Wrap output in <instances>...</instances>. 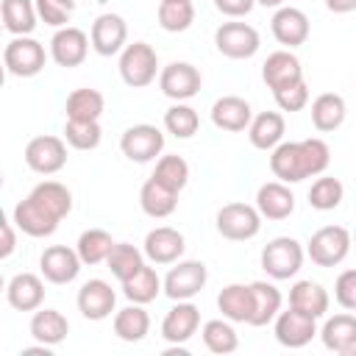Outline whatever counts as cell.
Masks as SVG:
<instances>
[{
    "label": "cell",
    "mask_w": 356,
    "mask_h": 356,
    "mask_svg": "<svg viewBox=\"0 0 356 356\" xmlns=\"http://www.w3.org/2000/svg\"><path fill=\"white\" fill-rule=\"evenodd\" d=\"M331 164V150L320 136L300 142H281L270 153V170L284 184H298L314 175H323Z\"/></svg>",
    "instance_id": "1"
},
{
    "label": "cell",
    "mask_w": 356,
    "mask_h": 356,
    "mask_svg": "<svg viewBox=\"0 0 356 356\" xmlns=\"http://www.w3.org/2000/svg\"><path fill=\"white\" fill-rule=\"evenodd\" d=\"M303 256H306V250L295 236H275L261 248L259 261L270 278L286 281V278L298 275V270L303 267Z\"/></svg>",
    "instance_id": "2"
},
{
    "label": "cell",
    "mask_w": 356,
    "mask_h": 356,
    "mask_svg": "<svg viewBox=\"0 0 356 356\" xmlns=\"http://www.w3.org/2000/svg\"><path fill=\"white\" fill-rule=\"evenodd\" d=\"M353 245V234L342 225H323L306 242V256L317 267H337L348 259Z\"/></svg>",
    "instance_id": "3"
},
{
    "label": "cell",
    "mask_w": 356,
    "mask_h": 356,
    "mask_svg": "<svg viewBox=\"0 0 356 356\" xmlns=\"http://www.w3.org/2000/svg\"><path fill=\"white\" fill-rule=\"evenodd\" d=\"M159 75V56L147 42L125 44L120 53V78L131 89H145Z\"/></svg>",
    "instance_id": "4"
},
{
    "label": "cell",
    "mask_w": 356,
    "mask_h": 356,
    "mask_svg": "<svg viewBox=\"0 0 356 356\" xmlns=\"http://www.w3.org/2000/svg\"><path fill=\"white\" fill-rule=\"evenodd\" d=\"M217 234L231 242H248L261 231V214L250 203H225L217 211Z\"/></svg>",
    "instance_id": "5"
},
{
    "label": "cell",
    "mask_w": 356,
    "mask_h": 356,
    "mask_svg": "<svg viewBox=\"0 0 356 356\" xmlns=\"http://www.w3.org/2000/svg\"><path fill=\"white\" fill-rule=\"evenodd\" d=\"M47 53L44 44L36 42L33 36H14L6 50H3V64L8 70V75L14 78H33L44 70Z\"/></svg>",
    "instance_id": "6"
},
{
    "label": "cell",
    "mask_w": 356,
    "mask_h": 356,
    "mask_svg": "<svg viewBox=\"0 0 356 356\" xmlns=\"http://www.w3.org/2000/svg\"><path fill=\"white\" fill-rule=\"evenodd\" d=\"M214 47L225 58L242 61V58H253L259 53L261 39H259V31L248 22H222L214 31Z\"/></svg>",
    "instance_id": "7"
},
{
    "label": "cell",
    "mask_w": 356,
    "mask_h": 356,
    "mask_svg": "<svg viewBox=\"0 0 356 356\" xmlns=\"http://www.w3.org/2000/svg\"><path fill=\"white\" fill-rule=\"evenodd\" d=\"M209 281V270L203 261L197 259H186V261H175L170 267V273L164 275V295L170 300H192Z\"/></svg>",
    "instance_id": "8"
},
{
    "label": "cell",
    "mask_w": 356,
    "mask_h": 356,
    "mask_svg": "<svg viewBox=\"0 0 356 356\" xmlns=\"http://www.w3.org/2000/svg\"><path fill=\"white\" fill-rule=\"evenodd\" d=\"M120 150H122V156L128 161L147 164L156 156H161V150H164V134L156 125H150V122L131 125L120 136Z\"/></svg>",
    "instance_id": "9"
},
{
    "label": "cell",
    "mask_w": 356,
    "mask_h": 356,
    "mask_svg": "<svg viewBox=\"0 0 356 356\" xmlns=\"http://www.w3.org/2000/svg\"><path fill=\"white\" fill-rule=\"evenodd\" d=\"M25 164L39 175H56L67 164V139L42 134L25 145Z\"/></svg>",
    "instance_id": "10"
},
{
    "label": "cell",
    "mask_w": 356,
    "mask_h": 356,
    "mask_svg": "<svg viewBox=\"0 0 356 356\" xmlns=\"http://www.w3.org/2000/svg\"><path fill=\"white\" fill-rule=\"evenodd\" d=\"M203 86L200 70L189 61H172L159 72V89L161 95H167L175 103H184L189 97H195Z\"/></svg>",
    "instance_id": "11"
},
{
    "label": "cell",
    "mask_w": 356,
    "mask_h": 356,
    "mask_svg": "<svg viewBox=\"0 0 356 356\" xmlns=\"http://www.w3.org/2000/svg\"><path fill=\"white\" fill-rule=\"evenodd\" d=\"M81 267H83V261H81L78 250H72V248H67V245H50V248H44L42 256H39L42 278L50 281V284H58V286L72 284V281L78 278Z\"/></svg>",
    "instance_id": "12"
},
{
    "label": "cell",
    "mask_w": 356,
    "mask_h": 356,
    "mask_svg": "<svg viewBox=\"0 0 356 356\" xmlns=\"http://www.w3.org/2000/svg\"><path fill=\"white\" fill-rule=\"evenodd\" d=\"M273 323H275L273 331H275L278 345H284L289 350H298V348L309 345L314 339V334H317V320L303 314V312H298V309H292V306L286 312H278V317Z\"/></svg>",
    "instance_id": "13"
},
{
    "label": "cell",
    "mask_w": 356,
    "mask_h": 356,
    "mask_svg": "<svg viewBox=\"0 0 356 356\" xmlns=\"http://www.w3.org/2000/svg\"><path fill=\"white\" fill-rule=\"evenodd\" d=\"M75 303H78V312H81L86 320L100 323V320L111 317V312H114V306H117V292L111 289L108 281H103V278H89L86 284H81Z\"/></svg>",
    "instance_id": "14"
},
{
    "label": "cell",
    "mask_w": 356,
    "mask_h": 356,
    "mask_svg": "<svg viewBox=\"0 0 356 356\" xmlns=\"http://www.w3.org/2000/svg\"><path fill=\"white\" fill-rule=\"evenodd\" d=\"M89 36L75 28V25H67V28H58L50 39V58L58 64V67H81L86 61V53H89Z\"/></svg>",
    "instance_id": "15"
},
{
    "label": "cell",
    "mask_w": 356,
    "mask_h": 356,
    "mask_svg": "<svg viewBox=\"0 0 356 356\" xmlns=\"http://www.w3.org/2000/svg\"><path fill=\"white\" fill-rule=\"evenodd\" d=\"M142 250H145V259L153 264H175L186 250V239L178 228L159 225V228L147 231Z\"/></svg>",
    "instance_id": "16"
},
{
    "label": "cell",
    "mask_w": 356,
    "mask_h": 356,
    "mask_svg": "<svg viewBox=\"0 0 356 356\" xmlns=\"http://www.w3.org/2000/svg\"><path fill=\"white\" fill-rule=\"evenodd\" d=\"M200 328V309L192 300H175V306L161 320V337L170 345L189 342Z\"/></svg>",
    "instance_id": "17"
},
{
    "label": "cell",
    "mask_w": 356,
    "mask_h": 356,
    "mask_svg": "<svg viewBox=\"0 0 356 356\" xmlns=\"http://www.w3.org/2000/svg\"><path fill=\"white\" fill-rule=\"evenodd\" d=\"M11 220H14V225H17L22 234H28V236H33V239L53 236V234H56V228H58V222H61V220H58V217H53L47 209H42L31 195L14 206Z\"/></svg>",
    "instance_id": "18"
},
{
    "label": "cell",
    "mask_w": 356,
    "mask_h": 356,
    "mask_svg": "<svg viewBox=\"0 0 356 356\" xmlns=\"http://www.w3.org/2000/svg\"><path fill=\"white\" fill-rule=\"evenodd\" d=\"M89 39H92V50L97 56H117L125 47L128 25H125V19L120 14H100L92 22Z\"/></svg>",
    "instance_id": "19"
},
{
    "label": "cell",
    "mask_w": 356,
    "mask_h": 356,
    "mask_svg": "<svg viewBox=\"0 0 356 356\" xmlns=\"http://www.w3.org/2000/svg\"><path fill=\"white\" fill-rule=\"evenodd\" d=\"M270 31L278 44L300 47L309 39V17L295 6H281L270 19Z\"/></svg>",
    "instance_id": "20"
},
{
    "label": "cell",
    "mask_w": 356,
    "mask_h": 356,
    "mask_svg": "<svg viewBox=\"0 0 356 356\" xmlns=\"http://www.w3.org/2000/svg\"><path fill=\"white\" fill-rule=\"evenodd\" d=\"M6 300L17 312H36L44 303V281L36 273H17L6 284Z\"/></svg>",
    "instance_id": "21"
},
{
    "label": "cell",
    "mask_w": 356,
    "mask_h": 356,
    "mask_svg": "<svg viewBox=\"0 0 356 356\" xmlns=\"http://www.w3.org/2000/svg\"><path fill=\"white\" fill-rule=\"evenodd\" d=\"M320 339L331 353L339 356H356V314H334L323 323Z\"/></svg>",
    "instance_id": "22"
},
{
    "label": "cell",
    "mask_w": 356,
    "mask_h": 356,
    "mask_svg": "<svg viewBox=\"0 0 356 356\" xmlns=\"http://www.w3.org/2000/svg\"><path fill=\"white\" fill-rule=\"evenodd\" d=\"M261 81H264L273 92H278V89H284V86H292V83L303 81V67H300V61H298L295 53H289V50H275V53H270L267 61L261 64Z\"/></svg>",
    "instance_id": "23"
},
{
    "label": "cell",
    "mask_w": 356,
    "mask_h": 356,
    "mask_svg": "<svg viewBox=\"0 0 356 356\" xmlns=\"http://www.w3.org/2000/svg\"><path fill=\"white\" fill-rule=\"evenodd\" d=\"M253 120V108L245 97L239 95H222L214 100L211 106V122L220 128V131H231V134H239L250 125Z\"/></svg>",
    "instance_id": "24"
},
{
    "label": "cell",
    "mask_w": 356,
    "mask_h": 356,
    "mask_svg": "<svg viewBox=\"0 0 356 356\" xmlns=\"http://www.w3.org/2000/svg\"><path fill=\"white\" fill-rule=\"evenodd\" d=\"M256 209L267 220H286L295 211V195L284 181H267L256 192Z\"/></svg>",
    "instance_id": "25"
},
{
    "label": "cell",
    "mask_w": 356,
    "mask_h": 356,
    "mask_svg": "<svg viewBox=\"0 0 356 356\" xmlns=\"http://www.w3.org/2000/svg\"><path fill=\"white\" fill-rule=\"evenodd\" d=\"M284 134H286V122H284V114L278 111H261L248 125V139L256 150L278 147L284 142Z\"/></svg>",
    "instance_id": "26"
},
{
    "label": "cell",
    "mask_w": 356,
    "mask_h": 356,
    "mask_svg": "<svg viewBox=\"0 0 356 356\" xmlns=\"http://www.w3.org/2000/svg\"><path fill=\"white\" fill-rule=\"evenodd\" d=\"M139 206H142V211H145L147 217L164 220V217H170V214L178 209V192L170 189V186H164L161 181H156V178L150 175V178L142 184V189H139Z\"/></svg>",
    "instance_id": "27"
},
{
    "label": "cell",
    "mask_w": 356,
    "mask_h": 356,
    "mask_svg": "<svg viewBox=\"0 0 356 356\" xmlns=\"http://www.w3.org/2000/svg\"><path fill=\"white\" fill-rule=\"evenodd\" d=\"M289 306L298 309V312H303V314H309V317H314V320H320V317H325V312L331 306V298L323 289V284L306 278V281H295L292 284V289H289Z\"/></svg>",
    "instance_id": "28"
},
{
    "label": "cell",
    "mask_w": 356,
    "mask_h": 356,
    "mask_svg": "<svg viewBox=\"0 0 356 356\" xmlns=\"http://www.w3.org/2000/svg\"><path fill=\"white\" fill-rule=\"evenodd\" d=\"M217 309L231 323H250L253 317V289L250 284H228L217 295Z\"/></svg>",
    "instance_id": "29"
},
{
    "label": "cell",
    "mask_w": 356,
    "mask_h": 356,
    "mask_svg": "<svg viewBox=\"0 0 356 356\" xmlns=\"http://www.w3.org/2000/svg\"><path fill=\"white\" fill-rule=\"evenodd\" d=\"M70 334V320L58 312V309H36L31 317V337L39 345L56 348L58 342H64Z\"/></svg>",
    "instance_id": "30"
},
{
    "label": "cell",
    "mask_w": 356,
    "mask_h": 356,
    "mask_svg": "<svg viewBox=\"0 0 356 356\" xmlns=\"http://www.w3.org/2000/svg\"><path fill=\"white\" fill-rule=\"evenodd\" d=\"M345 114H348V106H345V97L342 95H334V92H323L312 100V125L320 131V134H331L337 131L342 122H345Z\"/></svg>",
    "instance_id": "31"
},
{
    "label": "cell",
    "mask_w": 356,
    "mask_h": 356,
    "mask_svg": "<svg viewBox=\"0 0 356 356\" xmlns=\"http://www.w3.org/2000/svg\"><path fill=\"white\" fill-rule=\"evenodd\" d=\"M0 17H3V28L11 36H31L39 19L36 0H3Z\"/></svg>",
    "instance_id": "32"
},
{
    "label": "cell",
    "mask_w": 356,
    "mask_h": 356,
    "mask_svg": "<svg viewBox=\"0 0 356 356\" xmlns=\"http://www.w3.org/2000/svg\"><path fill=\"white\" fill-rule=\"evenodd\" d=\"M250 289H253V317H250L248 325L261 328V325H267V323H273L278 317L284 298H281L278 286L270 284V281H253Z\"/></svg>",
    "instance_id": "33"
},
{
    "label": "cell",
    "mask_w": 356,
    "mask_h": 356,
    "mask_svg": "<svg viewBox=\"0 0 356 356\" xmlns=\"http://www.w3.org/2000/svg\"><path fill=\"white\" fill-rule=\"evenodd\" d=\"M150 331V314L142 303H131L114 314V334L122 342H142Z\"/></svg>",
    "instance_id": "34"
},
{
    "label": "cell",
    "mask_w": 356,
    "mask_h": 356,
    "mask_svg": "<svg viewBox=\"0 0 356 356\" xmlns=\"http://www.w3.org/2000/svg\"><path fill=\"white\" fill-rule=\"evenodd\" d=\"M31 197L42 209H47L53 217H58V220H64L72 211V192L64 184H58V181H42V184H36L31 189Z\"/></svg>",
    "instance_id": "35"
},
{
    "label": "cell",
    "mask_w": 356,
    "mask_h": 356,
    "mask_svg": "<svg viewBox=\"0 0 356 356\" xmlns=\"http://www.w3.org/2000/svg\"><path fill=\"white\" fill-rule=\"evenodd\" d=\"M159 292H164V281L159 278V273L153 267H142L139 273H134L128 281H122V295L131 300V303H150L159 298Z\"/></svg>",
    "instance_id": "36"
},
{
    "label": "cell",
    "mask_w": 356,
    "mask_h": 356,
    "mask_svg": "<svg viewBox=\"0 0 356 356\" xmlns=\"http://www.w3.org/2000/svg\"><path fill=\"white\" fill-rule=\"evenodd\" d=\"M106 267L111 270V275L122 284L128 281L134 273H139L145 267V250L134 248L131 242H114L108 259H106Z\"/></svg>",
    "instance_id": "37"
},
{
    "label": "cell",
    "mask_w": 356,
    "mask_h": 356,
    "mask_svg": "<svg viewBox=\"0 0 356 356\" xmlns=\"http://www.w3.org/2000/svg\"><path fill=\"white\" fill-rule=\"evenodd\" d=\"M103 108H106V97L97 89H89V86L70 92L67 106H64L67 120H100Z\"/></svg>",
    "instance_id": "38"
},
{
    "label": "cell",
    "mask_w": 356,
    "mask_h": 356,
    "mask_svg": "<svg viewBox=\"0 0 356 356\" xmlns=\"http://www.w3.org/2000/svg\"><path fill=\"white\" fill-rule=\"evenodd\" d=\"M111 248H114V239H111V234L103 231V228H89V231H83V234L78 236V242H75V250H78L81 261L89 264V267L106 261L108 253H111Z\"/></svg>",
    "instance_id": "39"
},
{
    "label": "cell",
    "mask_w": 356,
    "mask_h": 356,
    "mask_svg": "<svg viewBox=\"0 0 356 356\" xmlns=\"http://www.w3.org/2000/svg\"><path fill=\"white\" fill-rule=\"evenodd\" d=\"M200 334H203V345L217 356L234 353L239 348V337H236L231 320H209V323H203Z\"/></svg>",
    "instance_id": "40"
},
{
    "label": "cell",
    "mask_w": 356,
    "mask_h": 356,
    "mask_svg": "<svg viewBox=\"0 0 356 356\" xmlns=\"http://www.w3.org/2000/svg\"><path fill=\"white\" fill-rule=\"evenodd\" d=\"M159 25L167 33H181L195 22V6L192 0H170V3H159Z\"/></svg>",
    "instance_id": "41"
},
{
    "label": "cell",
    "mask_w": 356,
    "mask_h": 356,
    "mask_svg": "<svg viewBox=\"0 0 356 356\" xmlns=\"http://www.w3.org/2000/svg\"><path fill=\"white\" fill-rule=\"evenodd\" d=\"M342 197H345V186H342V181L334 178V175H320V178L312 184V189H309V206L317 209V211H331V209H337V206L342 203Z\"/></svg>",
    "instance_id": "42"
},
{
    "label": "cell",
    "mask_w": 356,
    "mask_h": 356,
    "mask_svg": "<svg viewBox=\"0 0 356 356\" xmlns=\"http://www.w3.org/2000/svg\"><path fill=\"white\" fill-rule=\"evenodd\" d=\"M164 128H167V134H172L175 139H189V136L197 134L200 117H197V111H195L192 106L175 103V106H170V108L164 111Z\"/></svg>",
    "instance_id": "43"
},
{
    "label": "cell",
    "mask_w": 356,
    "mask_h": 356,
    "mask_svg": "<svg viewBox=\"0 0 356 356\" xmlns=\"http://www.w3.org/2000/svg\"><path fill=\"white\" fill-rule=\"evenodd\" d=\"M64 139L75 150H95L103 139V128L97 120H67Z\"/></svg>",
    "instance_id": "44"
},
{
    "label": "cell",
    "mask_w": 356,
    "mask_h": 356,
    "mask_svg": "<svg viewBox=\"0 0 356 356\" xmlns=\"http://www.w3.org/2000/svg\"><path fill=\"white\" fill-rule=\"evenodd\" d=\"M153 178L161 181L164 186L181 192V189L189 184V164H186L181 156H175V153H167V156H161V159L156 161Z\"/></svg>",
    "instance_id": "45"
},
{
    "label": "cell",
    "mask_w": 356,
    "mask_h": 356,
    "mask_svg": "<svg viewBox=\"0 0 356 356\" xmlns=\"http://www.w3.org/2000/svg\"><path fill=\"white\" fill-rule=\"evenodd\" d=\"M273 97H275L281 111H300L309 103V86H306V81H298L292 86H284V89L273 92Z\"/></svg>",
    "instance_id": "46"
},
{
    "label": "cell",
    "mask_w": 356,
    "mask_h": 356,
    "mask_svg": "<svg viewBox=\"0 0 356 356\" xmlns=\"http://www.w3.org/2000/svg\"><path fill=\"white\" fill-rule=\"evenodd\" d=\"M334 298L342 309L356 312V270H342L334 281Z\"/></svg>",
    "instance_id": "47"
},
{
    "label": "cell",
    "mask_w": 356,
    "mask_h": 356,
    "mask_svg": "<svg viewBox=\"0 0 356 356\" xmlns=\"http://www.w3.org/2000/svg\"><path fill=\"white\" fill-rule=\"evenodd\" d=\"M36 11H39V19L53 28H67L70 14H72L67 6H61L56 0H36Z\"/></svg>",
    "instance_id": "48"
},
{
    "label": "cell",
    "mask_w": 356,
    "mask_h": 356,
    "mask_svg": "<svg viewBox=\"0 0 356 356\" xmlns=\"http://www.w3.org/2000/svg\"><path fill=\"white\" fill-rule=\"evenodd\" d=\"M214 3V8L220 11V14H225V17H248L250 11H253V6H256V0H211Z\"/></svg>",
    "instance_id": "49"
},
{
    "label": "cell",
    "mask_w": 356,
    "mask_h": 356,
    "mask_svg": "<svg viewBox=\"0 0 356 356\" xmlns=\"http://www.w3.org/2000/svg\"><path fill=\"white\" fill-rule=\"evenodd\" d=\"M14 220H6L3 222V245H0V259H8L17 248V236H14Z\"/></svg>",
    "instance_id": "50"
},
{
    "label": "cell",
    "mask_w": 356,
    "mask_h": 356,
    "mask_svg": "<svg viewBox=\"0 0 356 356\" xmlns=\"http://www.w3.org/2000/svg\"><path fill=\"white\" fill-rule=\"evenodd\" d=\"M325 8L331 14H350L356 11V0H325Z\"/></svg>",
    "instance_id": "51"
},
{
    "label": "cell",
    "mask_w": 356,
    "mask_h": 356,
    "mask_svg": "<svg viewBox=\"0 0 356 356\" xmlns=\"http://www.w3.org/2000/svg\"><path fill=\"white\" fill-rule=\"evenodd\" d=\"M256 6H264V8H281L284 0H256Z\"/></svg>",
    "instance_id": "52"
},
{
    "label": "cell",
    "mask_w": 356,
    "mask_h": 356,
    "mask_svg": "<svg viewBox=\"0 0 356 356\" xmlns=\"http://www.w3.org/2000/svg\"><path fill=\"white\" fill-rule=\"evenodd\" d=\"M56 3H61V6H67V8H70V11H72V8H75V0H56Z\"/></svg>",
    "instance_id": "53"
},
{
    "label": "cell",
    "mask_w": 356,
    "mask_h": 356,
    "mask_svg": "<svg viewBox=\"0 0 356 356\" xmlns=\"http://www.w3.org/2000/svg\"><path fill=\"white\" fill-rule=\"evenodd\" d=\"M353 245H356V231H353Z\"/></svg>",
    "instance_id": "54"
},
{
    "label": "cell",
    "mask_w": 356,
    "mask_h": 356,
    "mask_svg": "<svg viewBox=\"0 0 356 356\" xmlns=\"http://www.w3.org/2000/svg\"><path fill=\"white\" fill-rule=\"evenodd\" d=\"M159 3H170V0H159Z\"/></svg>",
    "instance_id": "55"
}]
</instances>
